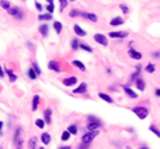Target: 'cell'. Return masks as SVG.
I'll use <instances>...</instances> for the list:
<instances>
[{
    "label": "cell",
    "instance_id": "1",
    "mask_svg": "<svg viewBox=\"0 0 160 149\" xmlns=\"http://www.w3.org/2000/svg\"><path fill=\"white\" fill-rule=\"evenodd\" d=\"M103 126V123L99 117L93 115H90L87 117V129L88 131H99V128Z\"/></svg>",
    "mask_w": 160,
    "mask_h": 149
},
{
    "label": "cell",
    "instance_id": "2",
    "mask_svg": "<svg viewBox=\"0 0 160 149\" xmlns=\"http://www.w3.org/2000/svg\"><path fill=\"white\" fill-rule=\"evenodd\" d=\"M8 12L11 16H14L16 20H24V17H26V13H24V11L21 8H19V7H11V8L8 9Z\"/></svg>",
    "mask_w": 160,
    "mask_h": 149
},
{
    "label": "cell",
    "instance_id": "3",
    "mask_svg": "<svg viewBox=\"0 0 160 149\" xmlns=\"http://www.w3.org/2000/svg\"><path fill=\"white\" fill-rule=\"evenodd\" d=\"M132 112H134V113L140 118V120L147 118V116H148V113H149L148 108H146V106H135V108L132 109Z\"/></svg>",
    "mask_w": 160,
    "mask_h": 149
},
{
    "label": "cell",
    "instance_id": "4",
    "mask_svg": "<svg viewBox=\"0 0 160 149\" xmlns=\"http://www.w3.org/2000/svg\"><path fill=\"white\" fill-rule=\"evenodd\" d=\"M97 135H99V131H88L87 133H84V135L82 136V143L91 144L96 138Z\"/></svg>",
    "mask_w": 160,
    "mask_h": 149
},
{
    "label": "cell",
    "instance_id": "5",
    "mask_svg": "<svg viewBox=\"0 0 160 149\" xmlns=\"http://www.w3.org/2000/svg\"><path fill=\"white\" fill-rule=\"evenodd\" d=\"M93 40H95L97 44L103 45V47L108 45V39H107V36H104L103 33H95L93 35Z\"/></svg>",
    "mask_w": 160,
    "mask_h": 149
},
{
    "label": "cell",
    "instance_id": "6",
    "mask_svg": "<svg viewBox=\"0 0 160 149\" xmlns=\"http://www.w3.org/2000/svg\"><path fill=\"white\" fill-rule=\"evenodd\" d=\"M87 89H88L87 83H80V84H79V85L72 91V93H73V95H84L85 92H87Z\"/></svg>",
    "mask_w": 160,
    "mask_h": 149
},
{
    "label": "cell",
    "instance_id": "7",
    "mask_svg": "<svg viewBox=\"0 0 160 149\" xmlns=\"http://www.w3.org/2000/svg\"><path fill=\"white\" fill-rule=\"evenodd\" d=\"M80 17H83V19H87V20L92 21V23H96V21H97V16H96L95 13H92V12H84V11H82Z\"/></svg>",
    "mask_w": 160,
    "mask_h": 149
},
{
    "label": "cell",
    "instance_id": "8",
    "mask_svg": "<svg viewBox=\"0 0 160 149\" xmlns=\"http://www.w3.org/2000/svg\"><path fill=\"white\" fill-rule=\"evenodd\" d=\"M110 37H112V39H124V37L128 36V32L125 31H116V32H110V35H108Z\"/></svg>",
    "mask_w": 160,
    "mask_h": 149
},
{
    "label": "cell",
    "instance_id": "9",
    "mask_svg": "<svg viewBox=\"0 0 160 149\" xmlns=\"http://www.w3.org/2000/svg\"><path fill=\"white\" fill-rule=\"evenodd\" d=\"M76 83H78V77H76V76H71V77H67V79H64L63 80V85L68 87V88L76 85Z\"/></svg>",
    "mask_w": 160,
    "mask_h": 149
},
{
    "label": "cell",
    "instance_id": "10",
    "mask_svg": "<svg viewBox=\"0 0 160 149\" xmlns=\"http://www.w3.org/2000/svg\"><path fill=\"white\" fill-rule=\"evenodd\" d=\"M124 24V19L122 16H115L111 19L110 21V26L111 27H117V26H123Z\"/></svg>",
    "mask_w": 160,
    "mask_h": 149
},
{
    "label": "cell",
    "instance_id": "11",
    "mask_svg": "<svg viewBox=\"0 0 160 149\" xmlns=\"http://www.w3.org/2000/svg\"><path fill=\"white\" fill-rule=\"evenodd\" d=\"M43 118H44V121H46V124H52V109L47 108L46 111H44Z\"/></svg>",
    "mask_w": 160,
    "mask_h": 149
},
{
    "label": "cell",
    "instance_id": "12",
    "mask_svg": "<svg viewBox=\"0 0 160 149\" xmlns=\"http://www.w3.org/2000/svg\"><path fill=\"white\" fill-rule=\"evenodd\" d=\"M128 56H129L131 59H134V60H140V59L143 57V55L140 53L139 51L134 49V48H131L129 51H128Z\"/></svg>",
    "mask_w": 160,
    "mask_h": 149
},
{
    "label": "cell",
    "instance_id": "13",
    "mask_svg": "<svg viewBox=\"0 0 160 149\" xmlns=\"http://www.w3.org/2000/svg\"><path fill=\"white\" fill-rule=\"evenodd\" d=\"M73 31H75V35H76V36H79V37L87 36V32H85L84 29L82 28V27L79 26V24H75V26H73Z\"/></svg>",
    "mask_w": 160,
    "mask_h": 149
},
{
    "label": "cell",
    "instance_id": "14",
    "mask_svg": "<svg viewBox=\"0 0 160 149\" xmlns=\"http://www.w3.org/2000/svg\"><path fill=\"white\" fill-rule=\"evenodd\" d=\"M48 31H50V27H48V24H47V23H43V24L39 26V32H40V35L43 37L48 36Z\"/></svg>",
    "mask_w": 160,
    "mask_h": 149
},
{
    "label": "cell",
    "instance_id": "15",
    "mask_svg": "<svg viewBox=\"0 0 160 149\" xmlns=\"http://www.w3.org/2000/svg\"><path fill=\"white\" fill-rule=\"evenodd\" d=\"M123 88H124L125 95H127L129 99H137V93L134 91V89H131V88H129V87H127V85H124V87H123Z\"/></svg>",
    "mask_w": 160,
    "mask_h": 149
},
{
    "label": "cell",
    "instance_id": "16",
    "mask_svg": "<svg viewBox=\"0 0 160 149\" xmlns=\"http://www.w3.org/2000/svg\"><path fill=\"white\" fill-rule=\"evenodd\" d=\"M48 68L51 69V71H55V72H60V64H59V61L56 60H51L50 63H48Z\"/></svg>",
    "mask_w": 160,
    "mask_h": 149
},
{
    "label": "cell",
    "instance_id": "17",
    "mask_svg": "<svg viewBox=\"0 0 160 149\" xmlns=\"http://www.w3.org/2000/svg\"><path fill=\"white\" fill-rule=\"evenodd\" d=\"M40 140L43 143V145H48L51 143V135L48 132H43L40 135Z\"/></svg>",
    "mask_w": 160,
    "mask_h": 149
},
{
    "label": "cell",
    "instance_id": "18",
    "mask_svg": "<svg viewBox=\"0 0 160 149\" xmlns=\"http://www.w3.org/2000/svg\"><path fill=\"white\" fill-rule=\"evenodd\" d=\"M52 27H53V31H55L58 35H60V33H61V31H63V24H61V21L53 20Z\"/></svg>",
    "mask_w": 160,
    "mask_h": 149
},
{
    "label": "cell",
    "instance_id": "19",
    "mask_svg": "<svg viewBox=\"0 0 160 149\" xmlns=\"http://www.w3.org/2000/svg\"><path fill=\"white\" fill-rule=\"evenodd\" d=\"M135 84H136V88L139 89V91H144V89H146V81L143 80L142 77H137L136 80H135Z\"/></svg>",
    "mask_w": 160,
    "mask_h": 149
},
{
    "label": "cell",
    "instance_id": "20",
    "mask_svg": "<svg viewBox=\"0 0 160 149\" xmlns=\"http://www.w3.org/2000/svg\"><path fill=\"white\" fill-rule=\"evenodd\" d=\"M4 71H6V74H8V80L11 83H15V81L18 80V76L15 74V72L12 69H4Z\"/></svg>",
    "mask_w": 160,
    "mask_h": 149
},
{
    "label": "cell",
    "instance_id": "21",
    "mask_svg": "<svg viewBox=\"0 0 160 149\" xmlns=\"http://www.w3.org/2000/svg\"><path fill=\"white\" fill-rule=\"evenodd\" d=\"M97 96H99V97L102 99V100H104L105 103H108V104H114V99L111 97L110 95H107V93H103V92H100V93H99Z\"/></svg>",
    "mask_w": 160,
    "mask_h": 149
},
{
    "label": "cell",
    "instance_id": "22",
    "mask_svg": "<svg viewBox=\"0 0 160 149\" xmlns=\"http://www.w3.org/2000/svg\"><path fill=\"white\" fill-rule=\"evenodd\" d=\"M39 21H51L53 19V16L51 13H40L38 16Z\"/></svg>",
    "mask_w": 160,
    "mask_h": 149
},
{
    "label": "cell",
    "instance_id": "23",
    "mask_svg": "<svg viewBox=\"0 0 160 149\" xmlns=\"http://www.w3.org/2000/svg\"><path fill=\"white\" fill-rule=\"evenodd\" d=\"M20 137H21V126H18V128H16V131H15V133H14V138H12V143H14V145L18 143V140Z\"/></svg>",
    "mask_w": 160,
    "mask_h": 149
},
{
    "label": "cell",
    "instance_id": "24",
    "mask_svg": "<svg viewBox=\"0 0 160 149\" xmlns=\"http://www.w3.org/2000/svg\"><path fill=\"white\" fill-rule=\"evenodd\" d=\"M71 64H72L73 67H76L78 69L83 71V72H85V69H87V68H85V65H84V64H83L80 60H72V63H71Z\"/></svg>",
    "mask_w": 160,
    "mask_h": 149
},
{
    "label": "cell",
    "instance_id": "25",
    "mask_svg": "<svg viewBox=\"0 0 160 149\" xmlns=\"http://www.w3.org/2000/svg\"><path fill=\"white\" fill-rule=\"evenodd\" d=\"M39 101H40V96H39V95H35V96H33V99H32V111H33V112L38 111Z\"/></svg>",
    "mask_w": 160,
    "mask_h": 149
},
{
    "label": "cell",
    "instance_id": "26",
    "mask_svg": "<svg viewBox=\"0 0 160 149\" xmlns=\"http://www.w3.org/2000/svg\"><path fill=\"white\" fill-rule=\"evenodd\" d=\"M67 131L71 133V136H76L78 135V132H79V126L76 125V124H71V125L68 126Z\"/></svg>",
    "mask_w": 160,
    "mask_h": 149
},
{
    "label": "cell",
    "instance_id": "27",
    "mask_svg": "<svg viewBox=\"0 0 160 149\" xmlns=\"http://www.w3.org/2000/svg\"><path fill=\"white\" fill-rule=\"evenodd\" d=\"M27 76H28V79L29 80H36V79L39 77L38 74H36V72L33 71V68H28V71H27Z\"/></svg>",
    "mask_w": 160,
    "mask_h": 149
},
{
    "label": "cell",
    "instance_id": "28",
    "mask_svg": "<svg viewBox=\"0 0 160 149\" xmlns=\"http://www.w3.org/2000/svg\"><path fill=\"white\" fill-rule=\"evenodd\" d=\"M36 145H38V137L29 138V141H28V149H38V148H36Z\"/></svg>",
    "mask_w": 160,
    "mask_h": 149
},
{
    "label": "cell",
    "instance_id": "29",
    "mask_svg": "<svg viewBox=\"0 0 160 149\" xmlns=\"http://www.w3.org/2000/svg\"><path fill=\"white\" fill-rule=\"evenodd\" d=\"M71 48H72L73 51H78V49L80 48V41H79L78 39H72V40H71Z\"/></svg>",
    "mask_w": 160,
    "mask_h": 149
},
{
    "label": "cell",
    "instance_id": "30",
    "mask_svg": "<svg viewBox=\"0 0 160 149\" xmlns=\"http://www.w3.org/2000/svg\"><path fill=\"white\" fill-rule=\"evenodd\" d=\"M0 7L3 9H6V11H8L11 8V3H9L8 0H0Z\"/></svg>",
    "mask_w": 160,
    "mask_h": 149
},
{
    "label": "cell",
    "instance_id": "31",
    "mask_svg": "<svg viewBox=\"0 0 160 149\" xmlns=\"http://www.w3.org/2000/svg\"><path fill=\"white\" fill-rule=\"evenodd\" d=\"M80 49H83V51H87L88 53H92V52H93L92 47H90L88 44H85V43H82V41H80Z\"/></svg>",
    "mask_w": 160,
    "mask_h": 149
},
{
    "label": "cell",
    "instance_id": "32",
    "mask_svg": "<svg viewBox=\"0 0 160 149\" xmlns=\"http://www.w3.org/2000/svg\"><path fill=\"white\" fill-rule=\"evenodd\" d=\"M35 125L38 126L39 129H43V128H46V121H44V118H38V120L35 121Z\"/></svg>",
    "mask_w": 160,
    "mask_h": 149
},
{
    "label": "cell",
    "instance_id": "33",
    "mask_svg": "<svg viewBox=\"0 0 160 149\" xmlns=\"http://www.w3.org/2000/svg\"><path fill=\"white\" fill-rule=\"evenodd\" d=\"M70 137H71V133L68 132V131H64V132L61 133V136H60V140L61 141H68L70 140Z\"/></svg>",
    "mask_w": 160,
    "mask_h": 149
},
{
    "label": "cell",
    "instance_id": "34",
    "mask_svg": "<svg viewBox=\"0 0 160 149\" xmlns=\"http://www.w3.org/2000/svg\"><path fill=\"white\" fill-rule=\"evenodd\" d=\"M155 69H156V67H155V64H152V63L147 64V67H146V72H147V73H154V72H155Z\"/></svg>",
    "mask_w": 160,
    "mask_h": 149
},
{
    "label": "cell",
    "instance_id": "35",
    "mask_svg": "<svg viewBox=\"0 0 160 149\" xmlns=\"http://www.w3.org/2000/svg\"><path fill=\"white\" fill-rule=\"evenodd\" d=\"M80 13H82L80 9H72V11H70V17H79Z\"/></svg>",
    "mask_w": 160,
    "mask_h": 149
},
{
    "label": "cell",
    "instance_id": "36",
    "mask_svg": "<svg viewBox=\"0 0 160 149\" xmlns=\"http://www.w3.org/2000/svg\"><path fill=\"white\" fill-rule=\"evenodd\" d=\"M46 11L47 13H53V11H55V4H47L46 6Z\"/></svg>",
    "mask_w": 160,
    "mask_h": 149
},
{
    "label": "cell",
    "instance_id": "37",
    "mask_svg": "<svg viewBox=\"0 0 160 149\" xmlns=\"http://www.w3.org/2000/svg\"><path fill=\"white\" fill-rule=\"evenodd\" d=\"M149 131H151L152 133H155V135H156L157 137L160 138V131H159V129H157L155 125H151V126H149Z\"/></svg>",
    "mask_w": 160,
    "mask_h": 149
},
{
    "label": "cell",
    "instance_id": "38",
    "mask_svg": "<svg viewBox=\"0 0 160 149\" xmlns=\"http://www.w3.org/2000/svg\"><path fill=\"white\" fill-rule=\"evenodd\" d=\"M32 68H33V71L36 72V74H38V76H40L41 74V71H40V68H39V65H38V63H32Z\"/></svg>",
    "mask_w": 160,
    "mask_h": 149
},
{
    "label": "cell",
    "instance_id": "39",
    "mask_svg": "<svg viewBox=\"0 0 160 149\" xmlns=\"http://www.w3.org/2000/svg\"><path fill=\"white\" fill-rule=\"evenodd\" d=\"M60 3V11H64V8H67L68 6V0H59Z\"/></svg>",
    "mask_w": 160,
    "mask_h": 149
},
{
    "label": "cell",
    "instance_id": "40",
    "mask_svg": "<svg viewBox=\"0 0 160 149\" xmlns=\"http://www.w3.org/2000/svg\"><path fill=\"white\" fill-rule=\"evenodd\" d=\"M23 143H24V141H23V138H19V140H18V143H16V144H15V148H16V149H23Z\"/></svg>",
    "mask_w": 160,
    "mask_h": 149
},
{
    "label": "cell",
    "instance_id": "41",
    "mask_svg": "<svg viewBox=\"0 0 160 149\" xmlns=\"http://www.w3.org/2000/svg\"><path fill=\"white\" fill-rule=\"evenodd\" d=\"M90 145L91 144H85V143H80L78 146V149H90Z\"/></svg>",
    "mask_w": 160,
    "mask_h": 149
},
{
    "label": "cell",
    "instance_id": "42",
    "mask_svg": "<svg viewBox=\"0 0 160 149\" xmlns=\"http://www.w3.org/2000/svg\"><path fill=\"white\" fill-rule=\"evenodd\" d=\"M119 7H120V9L123 11V13H128V12H129V8H128L125 4H120Z\"/></svg>",
    "mask_w": 160,
    "mask_h": 149
},
{
    "label": "cell",
    "instance_id": "43",
    "mask_svg": "<svg viewBox=\"0 0 160 149\" xmlns=\"http://www.w3.org/2000/svg\"><path fill=\"white\" fill-rule=\"evenodd\" d=\"M4 76H6V71H4V68L1 65H0V79H3Z\"/></svg>",
    "mask_w": 160,
    "mask_h": 149
},
{
    "label": "cell",
    "instance_id": "44",
    "mask_svg": "<svg viewBox=\"0 0 160 149\" xmlns=\"http://www.w3.org/2000/svg\"><path fill=\"white\" fill-rule=\"evenodd\" d=\"M35 7H36V9H38V11L43 12V6H41L40 3H36V4H35Z\"/></svg>",
    "mask_w": 160,
    "mask_h": 149
},
{
    "label": "cell",
    "instance_id": "45",
    "mask_svg": "<svg viewBox=\"0 0 160 149\" xmlns=\"http://www.w3.org/2000/svg\"><path fill=\"white\" fill-rule=\"evenodd\" d=\"M58 149H71L70 145H63V146H59Z\"/></svg>",
    "mask_w": 160,
    "mask_h": 149
},
{
    "label": "cell",
    "instance_id": "46",
    "mask_svg": "<svg viewBox=\"0 0 160 149\" xmlns=\"http://www.w3.org/2000/svg\"><path fill=\"white\" fill-rule=\"evenodd\" d=\"M152 56H154V57H160V52H154Z\"/></svg>",
    "mask_w": 160,
    "mask_h": 149
},
{
    "label": "cell",
    "instance_id": "47",
    "mask_svg": "<svg viewBox=\"0 0 160 149\" xmlns=\"http://www.w3.org/2000/svg\"><path fill=\"white\" fill-rule=\"evenodd\" d=\"M155 95H156L157 97H160V88H157L156 91H155Z\"/></svg>",
    "mask_w": 160,
    "mask_h": 149
},
{
    "label": "cell",
    "instance_id": "48",
    "mask_svg": "<svg viewBox=\"0 0 160 149\" xmlns=\"http://www.w3.org/2000/svg\"><path fill=\"white\" fill-rule=\"evenodd\" d=\"M3 126H4V123H3V121H0V132H1V129H3Z\"/></svg>",
    "mask_w": 160,
    "mask_h": 149
},
{
    "label": "cell",
    "instance_id": "49",
    "mask_svg": "<svg viewBox=\"0 0 160 149\" xmlns=\"http://www.w3.org/2000/svg\"><path fill=\"white\" fill-rule=\"evenodd\" d=\"M46 1H47L48 4H53V0H46Z\"/></svg>",
    "mask_w": 160,
    "mask_h": 149
},
{
    "label": "cell",
    "instance_id": "50",
    "mask_svg": "<svg viewBox=\"0 0 160 149\" xmlns=\"http://www.w3.org/2000/svg\"><path fill=\"white\" fill-rule=\"evenodd\" d=\"M139 149H148L147 146H142V148H139Z\"/></svg>",
    "mask_w": 160,
    "mask_h": 149
},
{
    "label": "cell",
    "instance_id": "51",
    "mask_svg": "<svg viewBox=\"0 0 160 149\" xmlns=\"http://www.w3.org/2000/svg\"><path fill=\"white\" fill-rule=\"evenodd\" d=\"M39 149H46V148H44V146H41V148H39Z\"/></svg>",
    "mask_w": 160,
    "mask_h": 149
},
{
    "label": "cell",
    "instance_id": "52",
    "mask_svg": "<svg viewBox=\"0 0 160 149\" xmlns=\"http://www.w3.org/2000/svg\"><path fill=\"white\" fill-rule=\"evenodd\" d=\"M68 1H76V0H68Z\"/></svg>",
    "mask_w": 160,
    "mask_h": 149
},
{
    "label": "cell",
    "instance_id": "53",
    "mask_svg": "<svg viewBox=\"0 0 160 149\" xmlns=\"http://www.w3.org/2000/svg\"><path fill=\"white\" fill-rule=\"evenodd\" d=\"M0 149H3V148H1V146H0Z\"/></svg>",
    "mask_w": 160,
    "mask_h": 149
}]
</instances>
